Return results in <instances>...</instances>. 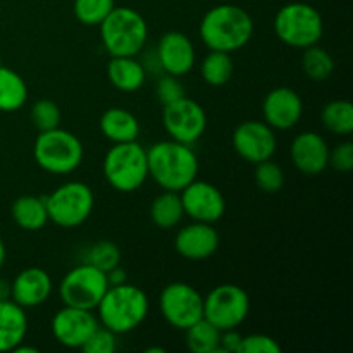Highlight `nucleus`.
Returning <instances> with one entry per match:
<instances>
[{"label":"nucleus","mask_w":353,"mask_h":353,"mask_svg":"<svg viewBox=\"0 0 353 353\" xmlns=\"http://www.w3.org/2000/svg\"><path fill=\"white\" fill-rule=\"evenodd\" d=\"M254 30V19L243 7L219 3L203 14L199 33L209 50L233 54L252 40Z\"/></svg>","instance_id":"nucleus-1"},{"label":"nucleus","mask_w":353,"mask_h":353,"mask_svg":"<svg viewBox=\"0 0 353 353\" xmlns=\"http://www.w3.org/2000/svg\"><path fill=\"white\" fill-rule=\"evenodd\" d=\"M148 176L169 192H181L199 174V157L192 145L174 140L157 141L147 150Z\"/></svg>","instance_id":"nucleus-2"},{"label":"nucleus","mask_w":353,"mask_h":353,"mask_svg":"<svg viewBox=\"0 0 353 353\" xmlns=\"http://www.w3.org/2000/svg\"><path fill=\"white\" fill-rule=\"evenodd\" d=\"M148 296L134 285L109 286L97 305V319L100 326L116 334H126L137 330L148 316Z\"/></svg>","instance_id":"nucleus-3"},{"label":"nucleus","mask_w":353,"mask_h":353,"mask_svg":"<svg viewBox=\"0 0 353 353\" xmlns=\"http://www.w3.org/2000/svg\"><path fill=\"white\" fill-rule=\"evenodd\" d=\"M99 28L100 40L110 57H137L147 45V21L131 7H114Z\"/></svg>","instance_id":"nucleus-4"},{"label":"nucleus","mask_w":353,"mask_h":353,"mask_svg":"<svg viewBox=\"0 0 353 353\" xmlns=\"http://www.w3.org/2000/svg\"><path fill=\"white\" fill-rule=\"evenodd\" d=\"M103 178L119 193H133L148 178L147 148L138 140L114 143L103 157Z\"/></svg>","instance_id":"nucleus-5"},{"label":"nucleus","mask_w":353,"mask_h":353,"mask_svg":"<svg viewBox=\"0 0 353 353\" xmlns=\"http://www.w3.org/2000/svg\"><path fill=\"white\" fill-rule=\"evenodd\" d=\"M33 157L38 168L50 174H69L81 165L85 148L74 133L61 126L40 131L33 145Z\"/></svg>","instance_id":"nucleus-6"},{"label":"nucleus","mask_w":353,"mask_h":353,"mask_svg":"<svg viewBox=\"0 0 353 353\" xmlns=\"http://www.w3.org/2000/svg\"><path fill=\"white\" fill-rule=\"evenodd\" d=\"M274 33L285 45L307 48L319 43L324 34V21L319 10L305 2H290L276 12Z\"/></svg>","instance_id":"nucleus-7"},{"label":"nucleus","mask_w":353,"mask_h":353,"mask_svg":"<svg viewBox=\"0 0 353 353\" xmlns=\"http://www.w3.org/2000/svg\"><path fill=\"white\" fill-rule=\"evenodd\" d=\"M45 203L48 221L64 230H72L81 226L92 216L95 195L86 183L68 181L45 196Z\"/></svg>","instance_id":"nucleus-8"},{"label":"nucleus","mask_w":353,"mask_h":353,"mask_svg":"<svg viewBox=\"0 0 353 353\" xmlns=\"http://www.w3.org/2000/svg\"><path fill=\"white\" fill-rule=\"evenodd\" d=\"M250 312V299L241 286L224 283L203 296V319L219 331L238 330Z\"/></svg>","instance_id":"nucleus-9"},{"label":"nucleus","mask_w":353,"mask_h":353,"mask_svg":"<svg viewBox=\"0 0 353 353\" xmlns=\"http://www.w3.org/2000/svg\"><path fill=\"white\" fill-rule=\"evenodd\" d=\"M109 288L107 274L93 265H76L59 283V296L61 302L76 309L95 310L102 296Z\"/></svg>","instance_id":"nucleus-10"},{"label":"nucleus","mask_w":353,"mask_h":353,"mask_svg":"<svg viewBox=\"0 0 353 353\" xmlns=\"http://www.w3.org/2000/svg\"><path fill=\"white\" fill-rule=\"evenodd\" d=\"M159 307L165 323L179 331L188 330L203 317V296L199 290L183 281L164 286L159 296Z\"/></svg>","instance_id":"nucleus-11"},{"label":"nucleus","mask_w":353,"mask_h":353,"mask_svg":"<svg viewBox=\"0 0 353 353\" xmlns=\"http://www.w3.org/2000/svg\"><path fill=\"white\" fill-rule=\"evenodd\" d=\"M162 124L171 140L193 145L205 133L207 114L196 100L185 95L176 102L164 105Z\"/></svg>","instance_id":"nucleus-12"},{"label":"nucleus","mask_w":353,"mask_h":353,"mask_svg":"<svg viewBox=\"0 0 353 353\" xmlns=\"http://www.w3.org/2000/svg\"><path fill=\"white\" fill-rule=\"evenodd\" d=\"M185 216L199 223L214 224L223 219L226 212V200L223 192L209 181L193 179L179 192Z\"/></svg>","instance_id":"nucleus-13"},{"label":"nucleus","mask_w":353,"mask_h":353,"mask_svg":"<svg viewBox=\"0 0 353 353\" xmlns=\"http://www.w3.org/2000/svg\"><path fill=\"white\" fill-rule=\"evenodd\" d=\"M233 147L243 161L255 165L272 159L278 148V138L264 121H243L233 131Z\"/></svg>","instance_id":"nucleus-14"},{"label":"nucleus","mask_w":353,"mask_h":353,"mask_svg":"<svg viewBox=\"0 0 353 353\" xmlns=\"http://www.w3.org/2000/svg\"><path fill=\"white\" fill-rule=\"evenodd\" d=\"M100 326L92 310L64 305L52 317V334L65 348H81Z\"/></svg>","instance_id":"nucleus-15"},{"label":"nucleus","mask_w":353,"mask_h":353,"mask_svg":"<svg viewBox=\"0 0 353 353\" xmlns=\"http://www.w3.org/2000/svg\"><path fill=\"white\" fill-rule=\"evenodd\" d=\"M303 114L302 97L288 86H278L265 95L262 102V116L272 130H292L300 123Z\"/></svg>","instance_id":"nucleus-16"},{"label":"nucleus","mask_w":353,"mask_h":353,"mask_svg":"<svg viewBox=\"0 0 353 353\" xmlns=\"http://www.w3.org/2000/svg\"><path fill=\"white\" fill-rule=\"evenodd\" d=\"M157 62L165 74L181 78L195 68V45L181 31H168L159 40Z\"/></svg>","instance_id":"nucleus-17"},{"label":"nucleus","mask_w":353,"mask_h":353,"mask_svg":"<svg viewBox=\"0 0 353 353\" xmlns=\"http://www.w3.org/2000/svg\"><path fill=\"white\" fill-rule=\"evenodd\" d=\"M290 157L302 174L317 176L330 168V145L323 134L303 131L293 138Z\"/></svg>","instance_id":"nucleus-18"},{"label":"nucleus","mask_w":353,"mask_h":353,"mask_svg":"<svg viewBox=\"0 0 353 353\" xmlns=\"http://www.w3.org/2000/svg\"><path fill=\"white\" fill-rule=\"evenodd\" d=\"M219 233L214 224L193 221L178 231L174 238V248L183 259L193 262L207 261L219 248Z\"/></svg>","instance_id":"nucleus-19"},{"label":"nucleus","mask_w":353,"mask_h":353,"mask_svg":"<svg viewBox=\"0 0 353 353\" xmlns=\"http://www.w3.org/2000/svg\"><path fill=\"white\" fill-rule=\"evenodd\" d=\"M54 290L50 274L41 268L23 269L10 283V300L23 309H33L47 302Z\"/></svg>","instance_id":"nucleus-20"},{"label":"nucleus","mask_w":353,"mask_h":353,"mask_svg":"<svg viewBox=\"0 0 353 353\" xmlns=\"http://www.w3.org/2000/svg\"><path fill=\"white\" fill-rule=\"evenodd\" d=\"M28 316L14 300H0V353L14 352L28 334Z\"/></svg>","instance_id":"nucleus-21"},{"label":"nucleus","mask_w":353,"mask_h":353,"mask_svg":"<svg viewBox=\"0 0 353 353\" xmlns=\"http://www.w3.org/2000/svg\"><path fill=\"white\" fill-rule=\"evenodd\" d=\"M100 131L112 143L134 141L140 137V121L133 112L121 107H110L100 116Z\"/></svg>","instance_id":"nucleus-22"},{"label":"nucleus","mask_w":353,"mask_h":353,"mask_svg":"<svg viewBox=\"0 0 353 353\" xmlns=\"http://www.w3.org/2000/svg\"><path fill=\"white\" fill-rule=\"evenodd\" d=\"M107 76L114 88L124 93H133L143 86L147 69L137 57H110L107 64Z\"/></svg>","instance_id":"nucleus-23"},{"label":"nucleus","mask_w":353,"mask_h":353,"mask_svg":"<svg viewBox=\"0 0 353 353\" xmlns=\"http://www.w3.org/2000/svg\"><path fill=\"white\" fill-rule=\"evenodd\" d=\"M12 219L21 230L24 231H40L47 226L48 212L47 203L43 196L37 195H21L14 200Z\"/></svg>","instance_id":"nucleus-24"},{"label":"nucleus","mask_w":353,"mask_h":353,"mask_svg":"<svg viewBox=\"0 0 353 353\" xmlns=\"http://www.w3.org/2000/svg\"><path fill=\"white\" fill-rule=\"evenodd\" d=\"M28 102V85L23 76L0 65V112H16Z\"/></svg>","instance_id":"nucleus-25"},{"label":"nucleus","mask_w":353,"mask_h":353,"mask_svg":"<svg viewBox=\"0 0 353 353\" xmlns=\"http://www.w3.org/2000/svg\"><path fill=\"white\" fill-rule=\"evenodd\" d=\"M150 217L152 223L161 230H172V228L178 226L185 217L179 192L164 190L161 195L155 196L150 205Z\"/></svg>","instance_id":"nucleus-26"},{"label":"nucleus","mask_w":353,"mask_h":353,"mask_svg":"<svg viewBox=\"0 0 353 353\" xmlns=\"http://www.w3.org/2000/svg\"><path fill=\"white\" fill-rule=\"evenodd\" d=\"M321 123L330 133L348 137L353 131V105L350 100L336 99L327 102L321 110Z\"/></svg>","instance_id":"nucleus-27"},{"label":"nucleus","mask_w":353,"mask_h":353,"mask_svg":"<svg viewBox=\"0 0 353 353\" xmlns=\"http://www.w3.org/2000/svg\"><path fill=\"white\" fill-rule=\"evenodd\" d=\"M234 64L231 54L219 50H210L200 64V74L203 81L210 86H223L233 78Z\"/></svg>","instance_id":"nucleus-28"},{"label":"nucleus","mask_w":353,"mask_h":353,"mask_svg":"<svg viewBox=\"0 0 353 353\" xmlns=\"http://www.w3.org/2000/svg\"><path fill=\"white\" fill-rule=\"evenodd\" d=\"M186 347L193 353H217L219 352L221 331L207 319L196 321L193 326L185 330Z\"/></svg>","instance_id":"nucleus-29"},{"label":"nucleus","mask_w":353,"mask_h":353,"mask_svg":"<svg viewBox=\"0 0 353 353\" xmlns=\"http://www.w3.org/2000/svg\"><path fill=\"white\" fill-rule=\"evenodd\" d=\"M302 69L303 74L312 81H326L333 74L334 61L326 48L316 43L312 47L303 48Z\"/></svg>","instance_id":"nucleus-30"},{"label":"nucleus","mask_w":353,"mask_h":353,"mask_svg":"<svg viewBox=\"0 0 353 353\" xmlns=\"http://www.w3.org/2000/svg\"><path fill=\"white\" fill-rule=\"evenodd\" d=\"M116 7V0H74L72 12L85 26H99Z\"/></svg>","instance_id":"nucleus-31"},{"label":"nucleus","mask_w":353,"mask_h":353,"mask_svg":"<svg viewBox=\"0 0 353 353\" xmlns=\"http://www.w3.org/2000/svg\"><path fill=\"white\" fill-rule=\"evenodd\" d=\"M121 255H123L121 248L114 241L100 240L88 248V252L85 254V262L107 274L114 268L121 265V259H123Z\"/></svg>","instance_id":"nucleus-32"},{"label":"nucleus","mask_w":353,"mask_h":353,"mask_svg":"<svg viewBox=\"0 0 353 353\" xmlns=\"http://www.w3.org/2000/svg\"><path fill=\"white\" fill-rule=\"evenodd\" d=\"M30 119L31 124H33L38 131L54 130V128L61 126V107H59L54 100L41 99L31 105Z\"/></svg>","instance_id":"nucleus-33"},{"label":"nucleus","mask_w":353,"mask_h":353,"mask_svg":"<svg viewBox=\"0 0 353 353\" xmlns=\"http://www.w3.org/2000/svg\"><path fill=\"white\" fill-rule=\"evenodd\" d=\"M254 178L264 193H278L285 186V171L272 159L255 164Z\"/></svg>","instance_id":"nucleus-34"},{"label":"nucleus","mask_w":353,"mask_h":353,"mask_svg":"<svg viewBox=\"0 0 353 353\" xmlns=\"http://www.w3.org/2000/svg\"><path fill=\"white\" fill-rule=\"evenodd\" d=\"M155 97L162 105H168L185 97V86L179 81L178 76L164 72V76H161L155 83Z\"/></svg>","instance_id":"nucleus-35"},{"label":"nucleus","mask_w":353,"mask_h":353,"mask_svg":"<svg viewBox=\"0 0 353 353\" xmlns=\"http://www.w3.org/2000/svg\"><path fill=\"white\" fill-rule=\"evenodd\" d=\"M81 350L85 353H114L117 350V334L107 327L99 326L86 340Z\"/></svg>","instance_id":"nucleus-36"},{"label":"nucleus","mask_w":353,"mask_h":353,"mask_svg":"<svg viewBox=\"0 0 353 353\" xmlns=\"http://www.w3.org/2000/svg\"><path fill=\"white\" fill-rule=\"evenodd\" d=\"M238 353H281V345L269 334L254 333L241 338Z\"/></svg>","instance_id":"nucleus-37"},{"label":"nucleus","mask_w":353,"mask_h":353,"mask_svg":"<svg viewBox=\"0 0 353 353\" xmlns=\"http://www.w3.org/2000/svg\"><path fill=\"white\" fill-rule=\"evenodd\" d=\"M330 165L334 171L350 172L353 169V143L350 140L341 141L330 148Z\"/></svg>","instance_id":"nucleus-38"},{"label":"nucleus","mask_w":353,"mask_h":353,"mask_svg":"<svg viewBox=\"0 0 353 353\" xmlns=\"http://www.w3.org/2000/svg\"><path fill=\"white\" fill-rule=\"evenodd\" d=\"M241 334L238 330H228L221 331V341H219V352L224 353H238L241 343Z\"/></svg>","instance_id":"nucleus-39"},{"label":"nucleus","mask_w":353,"mask_h":353,"mask_svg":"<svg viewBox=\"0 0 353 353\" xmlns=\"http://www.w3.org/2000/svg\"><path fill=\"white\" fill-rule=\"evenodd\" d=\"M107 281H109V286L114 285H123V283H128V274L121 265L114 268L112 271L107 272Z\"/></svg>","instance_id":"nucleus-40"},{"label":"nucleus","mask_w":353,"mask_h":353,"mask_svg":"<svg viewBox=\"0 0 353 353\" xmlns=\"http://www.w3.org/2000/svg\"><path fill=\"white\" fill-rule=\"evenodd\" d=\"M10 299V283L6 279H0V300Z\"/></svg>","instance_id":"nucleus-41"},{"label":"nucleus","mask_w":353,"mask_h":353,"mask_svg":"<svg viewBox=\"0 0 353 353\" xmlns=\"http://www.w3.org/2000/svg\"><path fill=\"white\" fill-rule=\"evenodd\" d=\"M6 259H7V248H6V243H3V240L0 238V268L6 264Z\"/></svg>","instance_id":"nucleus-42"},{"label":"nucleus","mask_w":353,"mask_h":353,"mask_svg":"<svg viewBox=\"0 0 353 353\" xmlns=\"http://www.w3.org/2000/svg\"><path fill=\"white\" fill-rule=\"evenodd\" d=\"M14 352L16 353H38V348L37 347H24V345L21 343Z\"/></svg>","instance_id":"nucleus-43"},{"label":"nucleus","mask_w":353,"mask_h":353,"mask_svg":"<svg viewBox=\"0 0 353 353\" xmlns=\"http://www.w3.org/2000/svg\"><path fill=\"white\" fill-rule=\"evenodd\" d=\"M147 352L148 353H154V352H157V353H164L165 350L162 347H157V348H147Z\"/></svg>","instance_id":"nucleus-44"}]
</instances>
